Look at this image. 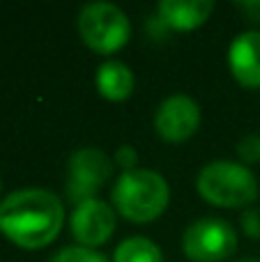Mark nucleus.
I'll list each match as a JSON object with an SVG mask.
<instances>
[{"mask_svg":"<svg viewBox=\"0 0 260 262\" xmlns=\"http://www.w3.org/2000/svg\"><path fill=\"white\" fill-rule=\"evenodd\" d=\"M62 221V203L46 189H18L0 203V230L23 249L51 244Z\"/></svg>","mask_w":260,"mask_h":262,"instance_id":"obj_1","label":"nucleus"},{"mask_svg":"<svg viewBox=\"0 0 260 262\" xmlns=\"http://www.w3.org/2000/svg\"><path fill=\"white\" fill-rule=\"evenodd\" d=\"M170 200L168 182L155 170L134 168L113 184V205L134 223H150L166 212Z\"/></svg>","mask_w":260,"mask_h":262,"instance_id":"obj_2","label":"nucleus"},{"mask_svg":"<svg viewBox=\"0 0 260 262\" xmlns=\"http://www.w3.org/2000/svg\"><path fill=\"white\" fill-rule=\"evenodd\" d=\"M196 189L216 207H244L258 198V180L249 166L230 159H216L203 166Z\"/></svg>","mask_w":260,"mask_h":262,"instance_id":"obj_3","label":"nucleus"},{"mask_svg":"<svg viewBox=\"0 0 260 262\" xmlns=\"http://www.w3.org/2000/svg\"><path fill=\"white\" fill-rule=\"evenodd\" d=\"M78 32L97 53H113L127 44L132 35L129 18L113 3H88L78 14Z\"/></svg>","mask_w":260,"mask_h":262,"instance_id":"obj_4","label":"nucleus"},{"mask_svg":"<svg viewBox=\"0 0 260 262\" xmlns=\"http://www.w3.org/2000/svg\"><path fill=\"white\" fill-rule=\"evenodd\" d=\"M182 249L191 262H224L237 249V232L224 219H196L184 230Z\"/></svg>","mask_w":260,"mask_h":262,"instance_id":"obj_5","label":"nucleus"},{"mask_svg":"<svg viewBox=\"0 0 260 262\" xmlns=\"http://www.w3.org/2000/svg\"><path fill=\"white\" fill-rule=\"evenodd\" d=\"M113 163L99 147H81L69 157L67 163V198L72 203L95 198V193L111 180Z\"/></svg>","mask_w":260,"mask_h":262,"instance_id":"obj_6","label":"nucleus"},{"mask_svg":"<svg viewBox=\"0 0 260 262\" xmlns=\"http://www.w3.org/2000/svg\"><path fill=\"white\" fill-rule=\"evenodd\" d=\"M69 230H72L74 239L85 249L101 246L111 239L115 230L113 207L101 198H90L74 205L72 216H69Z\"/></svg>","mask_w":260,"mask_h":262,"instance_id":"obj_7","label":"nucleus"},{"mask_svg":"<svg viewBox=\"0 0 260 262\" xmlns=\"http://www.w3.org/2000/svg\"><path fill=\"white\" fill-rule=\"evenodd\" d=\"M201 124V108L189 95H170L159 104L155 115V129L164 140L180 143L196 134Z\"/></svg>","mask_w":260,"mask_h":262,"instance_id":"obj_8","label":"nucleus"},{"mask_svg":"<svg viewBox=\"0 0 260 262\" xmlns=\"http://www.w3.org/2000/svg\"><path fill=\"white\" fill-rule=\"evenodd\" d=\"M230 72L242 85L260 88V32H240L228 49Z\"/></svg>","mask_w":260,"mask_h":262,"instance_id":"obj_9","label":"nucleus"},{"mask_svg":"<svg viewBox=\"0 0 260 262\" xmlns=\"http://www.w3.org/2000/svg\"><path fill=\"white\" fill-rule=\"evenodd\" d=\"M214 9L212 0H161L157 5V14L173 30H191L207 21Z\"/></svg>","mask_w":260,"mask_h":262,"instance_id":"obj_10","label":"nucleus"},{"mask_svg":"<svg viewBox=\"0 0 260 262\" xmlns=\"http://www.w3.org/2000/svg\"><path fill=\"white\" fill-rule=\"evenodd\" d=\"M95 83L97 90L101 92V97H106L111 101H122L134 90V74L120 60H106L97 69Z\"/></svg>","mask_w":260,"mask_h":262,"instance_id":"obj_11","label":"nucleus"},{"mask_svg":"<svg viewBox=\"0 0 260 262\" xmlns=\"http://www.w3.org/2000/svg\"><path fill=\"white\" fill-rule=\"evenodd\" d=\"M113 262H164L161 249L143 235L127 237L113 253Z\"/></svg>","mask_w":260,"mask_h":262,"instance_id":"obj_12","label":"nucleus"},{"mask_svg":"<svg viewBox=\"0 0 260 262\" xmlns=\"http://www.w3.org/2000/svg\"><path fill=\"white\" fill-rule=\"evenodd\" d=\"M51 262H109L106 255H101L95 249H85V246H64L62 251L51 258Z\"/></svg>","mask_w":260,"mask_h":262,"instance_id":"obj_13","label":"nucleus"},{"mask_svg":"<svg viewBox=\"0 0 260 262\" xmlns=\"http://www.w3.org/2000/svg\"><path fill=\"white\" fill-rule=\"evenodd\" d=\"M237 154L244 163L260 161V134H247L244 138H240Z\"/></svg>","mask_w":260,"mask_h":262,"instance_id":"obj_14","label":"nucleus"},{"mask_svg":"<svg viewBox=\"0 0 260 262\" xmlns=\"http://www.w3.org/2000/svg\"><path fill=\"white\" fill-rule=\"evenodd\" d=\"M113 161H115V166L122 168V172H127V170H134V168L138 166V154L132 145H122V147L115 149Z\"/></svg>","mask_w":260,"mask_h":262,"instance_id":"obj_15","label":"nucleus"},{"mask_svg":"<svg viewBox=\"0 0 260 262\" xmlns=\"http://www.w3.org/2000/svg\"><path fill=\"white\" fill-rule=\"evenodd\" d=\"M242 230L251 239H260V207H251L242 214Z\"/></svg>","mask_w":260,"mask_h":262,"instance_id":"obj_16","label":"nucleus"},{"mask_svg":"<svg viewBox=\"0 0 260 262\" xmlns=\"http://www.w3.org/2000/svg\"><path fill=\"white\" fill-rule=\"evenodd\" d=\"M145 30L150 32L155 39H164V37H168L170 26L159 16V14H155V16H150V18L145 21Z\"/></svg>","mask_w":260,"mask_h":262,"instance_id":"obj_17","label":"nucleus"},{"mask_svg":"<svg viewBox=\"0 0 260 262\" xmlns=\"http://www.w3.org/2000/svg\"><path fill=\"white\" fill-rule=\"evenodd\" d=\"M237 9H242L247 14L249 21H260V0H244L237 3Z\"/></svg>","mask_w":260,"mask_h":262,"instance_id":"obj_18","label":"nucleus"},{"mask_svg":"<svg viewBox=\"0 0 260 262\" xmlns=\"http://www.w3.org/2000/svg\"><path fill=\"white\" fill-rule=\"evenodd\" d=\"M235 262H260L256 258H240V260H235Z\"/></svg>","mask_w":260,"mask_h":262,"instance_id":"obj_19","label":"nucleus"}]
</instances>
